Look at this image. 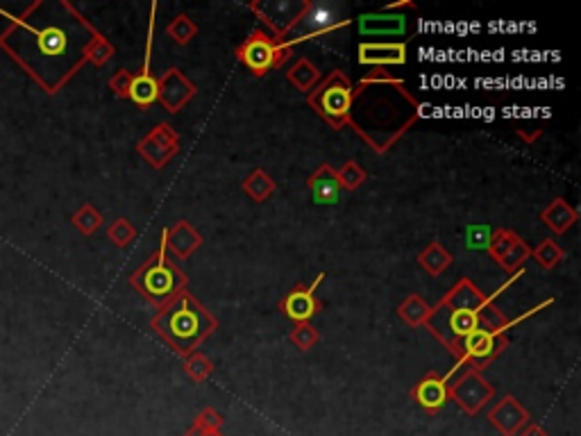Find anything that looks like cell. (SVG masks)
<instances>
[{
    "mask_svg": "<svg viewBox=\"0 0 581 436\" xmlns=\"http://www.w3.org/2000/svg\"><path fill=\"white\" fill-rule=\"evenodd\" d=\"M162 238L164 246H166V253H173L177 259H189L205 241L203 234L198 232L189 221H177V223H173L171 228L164 230Z\"/></svg>",
    "mask_w": 581,
    "mask_h": 436,
    "instance_id": "cell-20",
    "label": "cell"
},
{
    "mask_svg": "<svg viewBox=\"0 0 581 436\" xmlns=\"http://www.w3.org/2000/svg\"><path fill=\"white\" fill-rule=\"evenodd\" d=\"M286 80L291 82L298 92L309 93L314 92L316 85L323 80V76H320L319 67H316L314 61H309L307 57H300V60H295L294 64L288 67Z\"/></svg>",
    "mask_w": 581,
    "mask_h": 436,
    "instance_id": "cell-24",
    "label": "cell"
},
{
    "mask_svg": "<svg viewBox=\"0 0 581 436\" xmlns=\"http://www.w3.org/2000/svg\"><path fill=\"white\" fill-rule=\"evenodd\" d=\"M325 273H319V278L311 282V285H298L288 291L282 300H279V311L286 316L291 323H311L314 316L320 314L323 310V303L316 298V289L323 285Z\"/></svg>",
    "mask_w": 581,
    "mask_h": 436,
    "instance_id": "cell-13",
    "label": "cell"
},
{
    "mask_svg": "<svg viewBox=\"0 0 581 436\" xmlns=\"http://www.w3.org/2000/svg\"><path fill=\"white\" fill-rule=\"evenodd\" d=\"M493 298H496V295H486L472 279L461 278L459 282L443 295L440 304H445L448 310L472 311V314L480 316V311L484 310L486 304L493 303Z\"/></svg>",
    "mask_w": 581,
    "mask_h": 436,
    "instance_id": "cell-18",
    "label": "cell"
},
{
    "mask_svg": "<svg viewBox=\"0 0 581 436\" xmlns=\"http://www.w3.org/2000/svg\"><path fill=\"white\" fill-rule=\"evenodd\" d=\"M150 327L173 352L187 357L214 335L218 320L196 295L184 289L159 307L150 319Z\"/></svg>",
    "mask_w": 581,
    "mask_h": 436,
    "instance_id": "cell-3",
    "label": "cell"
},
{
    "mask_svg": "<svg viewBox=\"0 0 581 436\" xmlns=\"http://www.w3.org/2000/svg\"><path fill=\"white\" fill-rule=\"evenodd\" d=\"M579 212L572 207L570 203H566L563 198H554L545 209L541 212V221L552 230L554 234H563L577 223Z\"/></svg>",
    "mask_w": 581,
    "mask_h": 436,
    "instance_id": "cell-22",
    "label": "cell"
},
{
    "mask_svg": "<svg viewBox=\"0 0 581 436\" xmlns=\"http://www.w3.org/2000/svg\"><path fill=\"white\" fill-rule=\"evenodd\" d=\"M450 380L452 375H443V373H436V370H430L424 373L418 382L411 389V398L418 407H423L427 414H439L443 411V407L450 402Z\"/></svg>",
    "mask_w": 581,
    "mask_h": 436,
    "instance_id": "cell-16",
    "label": "cell"
},
{
    "mask_svg": "<svg viewBox=\"0 0 581 436\" xmlns=\"http://www.w3.org/2000/svg\"><path fill=\"white\" fill-rule=\"evenodd\" d=\"M180 150V134L168 123H159L137 143V152L152 168L168 166Z\"/></svg>",
    "mask_w": 581,
    "mask_h": 436,
    "instance_id": "cell-14",
    "label": "cell"
},
{
    "mask_svg": "<svg viewBox=\"0 0 581 436\" xmlns=\"http://www.w3.org/2000/svg\"><path fill=\"white\" fill-rule=\"evenodd\" d=\"M518 237H520V234L513 232V230H506V228L496 230V232H493V238H490V246H488L490 257L496 259V262H500V259L504 257L506 250L516 244Z\"/></svg>",
    "mask_w": 581,
    "mask_h": 436,
    "instance_id": "cell-37",
    "label": "cell"
},
{
    "mask_svg": "<svg viewBox=\"0 0 581 436\" xmlns=\"http://www.w3.org/2000/svg\"><path fill=\"white\" fill-rule=\"evenodd\" d=\"M10 19L0 48L55 96L86 64L85 51L98 30L69 0H35Z\"/></svg>",
    "mask_w": 581,
    "mask_h": 436,
    "instance_id": "cell-1",
    "label": "cell"
},
{
    "mask_svg": "<svg viewBox=\"0 0 581 436\" xmlns=\"http://www.w3.org/2000/svg\"><path fill=\"white\" fill-rule=\"evenodd\" d=\"M420 102L402 80L354 86L348 125L375 152L384 155L418 121Z\"/></svg>",
    "mask_w": 581,
    "mask_h": 436,
    "instance_id": "cell-2",
    "label": "cell"
},
{
    "mask_svg": "<svg viewBox=\"0 0 581 436\" xmlns=\"http://www.w3.org/2000/svg\"><path fill=\"white\" fill-rule=\"evenodd\" d=\"M182 436H225L221 430H198V427H189Z\"/></svg>",
    "mask_w": 581,
    "mask_h": 436,
    "instance_id": "cell-43",
    "label": "cell"
},
{
    "mask_svg": "<svg viewBox=\"0 0 581 436\" xmlns=\"http://www.w3.org/2000/svg\"><path fill=\"white\" fill-rule=\"evenodd\" d=\"M407 12H416L411 0L361 14L357 19V30L364 44H407L414 32V19Z\"/></svg>",
    "mask_w": 581,
    "mask_h": 436,
    "instance_id": "cell-5",
    "label": "cell"
},
{
    "mask_svg": "<svg viewBox=\"0 0 581 436\" xmlns=\"http://www.w3.org/2000/svg\"><path fill=\"white\" fill-rule=\"evenodd\" d=\"M348 23V7L336 5V3H309L307 0V7L300 14L298 23L288 30V35L282 41L295 48L307 39L332 35V32L341 30Z\"/></svg>",
    "mask_w": 581,
    "mask_h": 436,
    "instance_id": "cell-8",
    "label": "cell"
},
{
    "mask_svg": "<svg viewBox=\"0 0 581 436\" xmlns=\"http://www.w3.org/2000/svg\"><path fill=\"white\" fill-rule=\"evenodd\" d=\"M496 398V386L490 384L481 370L468 368L456 382H450V400H455L468 416H477Z\"/></svg>",
    "mask_w": 581,
    "mask_h": 436,
    "instance_id": "cell-11",
    "label": "cell"
},
{
    "mask_svg": "<svg viewBox=\"0 0 581 436\" xmlns=\"http://www.w3.org/2000/svg\"><path fill=\"white\" fill-rule=\"evenodd\" d=\"M114 55H117V48H114V44H111L105 35H101V32L93 35V39L89 41V46H86L85 51L86 61H92L93 67L98 69L105 67L107 61H109Z\"/></svg>",
    "mask_w": 581,
    "mask_h": 436,
    "instance_id": "cell-30",
    "label": "cell"
},
{
    "mask_svg": "<svg viewBox=\"0 0 581 436\" xmlns=\"http://www.w3.org/2000/svg\"><path fill=\"white\" fill-rule=\"evenodd\" d=\"M488 423L500 432L502 436H516L522 427L531 423V414L527 407L520 405L516 396H504L490 407Z\"/></svg>",
    "mask_w": 581,
    "mask_h": 436,
    "instance_id": "cell-17",
    "label": "cell"
},
{
    "mask_svg": "<svg viewBox=\"0 0 581 436\" xmlns=\"http://www.w3.org/2000/svg\"><path fill=\"white\" fill-rule=\"evenodd\" d=\"M359 64L370 69H391L407 64V44H359Z\"/></svg>",
    "mask_w": 581,
    "mask_h": 436,
    "instance_id": "cell-19",
    "label": "cell"
},
{
    "mask_svg": "<svg viewBox=\"0 0 581 436\" xmlns=\"http://www.w3.org/2000/svg\"><path fill=\"white\" fill-rule=\"evenodd\" d=\"M493 232L496 230L488 225H468L465 228V246H468V250H488Z\"/></svg>",
    "mask_w": 581,
    "mask_h": 436,
    "instance_id": "cell-38",
    "label": "cell"
},
{
    "mask_svg": "<svg viewBox=\"0 0 581 436\" xmlns=\"http://www.w3.org/2000/svg\"><path fill=\"white\" fill-rule=\"evenodd\" d=\"M130 82H132V71L127 69H121L114 76L109 77V89L114 92L117 98H125L127 101V92H130Z\"/></svg>",
    "mask_w": 581,
    "mask_h": 436,
    "instance_id": "cell-40",
    "label": "cell"
},
{
    "mask_svg": "<svg viewBox=\"0 0 581 436\" xmlns=\"http://www.w3.org/2000/svg\"><path fill=\"white\" fill-rule=\"evenodd\" d=\"M418 264L423 266L432 278H439V275H443L445 270L452 266V254L440 241H432V244L424 246L423 253L418 254Z\"/></svg>",
    "mask_w": 581,
    "mask_h": 436,
    "instance_id": "cell-25",
    "label": "cell"
},
{
    "mask_svg": "<svg viewBox=\"0 0 581 436\" xmlns=\"http://www.w3.org/2000/svg\"><path fill=\"white\" fill-rule=\"evenodd\" d=\"M506 335H500V332H488L484 327L471 332L468 336L456 343L455 352L452 355L456 357V368L459 366H468L472 370H484L486 366L493 359H497L502 351L506 348Z\"/></svg>",
    "mask_w": 581,
    "mask_h": 436,
    "instance_id": "cell-10",
    "label": "cell"
},
{
    "mask_svg": "<svg viewBox=\"0 0 581 436\" xmlns=\"http://www.w3.org/2000/svg\"><path fill=\"white\" fill-rule=\"evenodd\" d=\"M529 257H531V248L522 241V237H518L516 244L506 250L504 257H502L497 264H500L506 273H516V270H520L522 266H525V262Z\"/></svg>",
    "mask_w": 581,
    "mask_h": 436,
    "instance_id": "cell-34",
    "label": "cell"
},
{
    "mask_svg": "<svg viewBox=\"0 0 581 436\" xmlns=\"http://www.w3.org/2000/svg\"><path fill=\"white\" fill-rule=\"evenodd\" d=\"M184 373H187L193 382L203 384V382H207L209 377H212L214 364L207 355H203L200 351H196V352H191V355L184 357Z\"/></svg>",
    "mask_w": 581,
    "mask_h": 436,
    "instance_id": "cell-31",
    "label": "cell"
},
{
    "mask_svg": "<svg viewBox=\"0 0 581 436\" xmlns=\"http://www.w3.org/2000/svg\"><path fill=\"white\" fill-rule=\"evenodd\" d=\"M127 101H132L141 109H148L150 105L157 102V76L152 73H132L130 92H127Z\"/></svg>",
    "mask_w": 581,
    "mask_h": 436,
    "instance_id": "cell-23",
    "label": "cell"
},
{
    "mask_svg": "<svg viewBox=\"0 0 581 436\" xmlns=\"http://www.w3.org/2000/svg\"><path fill=\"white\" fill-rule=\"evenodd\" d=\"M395 311H398V319L409 325V327H424V320L430 316L432 307L427 304V300L420 298L418 294H411L398 304V310Z\"/></svg>",
    "mask_w": 581,
    "mask_h": 436,
    "instance_id": "cell-26",
    "label": "cell"
},
{
    "mask_svg": "<svg viewBox=\"0 0 581 436\" xmlns=\"http://www.w3.org/2000/svg\"><path fill=\"white\" fill-rule=\"evenodd\" d=\"M102 221H105V218H102V214L98 212L92 203H85L71 216L73 228H76L82 237H92V234H96L98 230L102 228Z\"/></svg>",
    "mask_w": 581,
    "mask_h": 436,
    "instance_id": "cell-28",
    "label": "cell"
},
{
    "mask_svg": "<svg viewBox=\"0 0 581 436\" xmlns=\"http://www.w3.org/2000/svg\"><path fill=\"white\" fill-rule=\"evenodd\" d=\"M222 423L225 421H222V416L214 407H205L196 416V421H193V427H198V430H221Z\"/></svg>",
    "mask_w": 581,
    "mask_h": 436,
    "instance_id": "cell-39",
    "label": "cell"
},
{
    "mask_svg": "<svg viewBox=\"0 0 581 436\" xmlns=\"http://www.w3.org/2000/svg\"><path fill=\"white\" fill-rule=\"evenodd\" d=\"M531 257L536 259V264L541 266V269L552 270L566 259V250L556 244L554 238H545V241H541L536 248H531Z\"/></svg>",
    "mask_w": 581,
    "mask_h": 436,
    "instance_id": "cell-29",
    "label": "cell"
},
{
    "mask_svg": "<svg viewBox=\"0 0 581 436\" xmlns=\"http://www.w3.org/2000/svg\"><path fill=\"white\" fill-rule=\"evenodd\" d=\"M424 327L430 330V335L439 341L440 345H445L448 351L455 352L456 343H459L464 336H468L471 332L480 330V316L472 314V311H455L448 310L445 304H436L432 307L430 316L424 320Z\"/></svg>",
    "mask_w": 581,
    "mask_h": 436,
    "instance_id": "cell-9",
    "label": "cell"
},
{
    "mask_svg": "<svg viewBox=\"0 0 581 436\" xmlns=\"http://www.w3.org/2000/svg\"><path fill=\"white\" fill-rule=\"evenodd\" d=\"M107 237L114 246L118 248H127V246L137 238V228L127 221V218H117V221H111L109 228H107Z\"/></svg>",
    "mask_w": 581,
    "mask_h": 436,
    "instance_id": "cell-35",
    "label": "cell"
},
{
    "mask_svg": "<svg viewBox=\"0 0 581 436\" xmlns=\"http://www.w3.org/2000/svg\"><path fill=\"white\" fill-rule=\"evenodd\" d=\"M248 7L262 19L270 35L284 39L288 30L298 23L300 14L307 7V0H254Z\"/></svg>",
    "mask_w": 581,
    "mask_h": 436,
    "instance_id": "cell-12",
    "label": "cell"
},
{
    "mask_svg": "<svg viewBox=\"0 0 581 436\" xmlns=\"http://www.w3.org/2000/svg\"><path fill=\"white\" fill-rule=\"evenodd\" d=\"M234 55L253 71L254 77H263L266 73L282 69L294 55V48L270 35V32L257 28L246 36V41L237 48Z\"/></svg>",
    "mask_w": 581,
    "mask_h": 436,
    "instance_id": "cell-7",
    "label": "cell"
},
{
    "mask_svg": "<svg viewBox=\"0 0 581 436\" xmlns=\"http://www.w3.org/2000/svg\"><path fill=\"white\" fill-rule=\"evenodd\" d=\"M288 339H291V343H294L300 352H309L311 348L319 345L320 335L311 323H298L294 325V330H291Z\"/></svg>",
    "mask_w": 581,
    "mask_h": 436,
    "instance_id": "cell-36",
    "label": "cell"
},
{
    "mask_svg": "<svg viewBox=\"0 0 581 436\" xmlns=\"http://www.w3.org/2000/svg\"><path fill=\"white\" fill-rule=\"evenodd\" d=\"M516 436H552L545 427H541L538 423H529L527 427H522Z\"/></svg>",
    "mask_w": 581,
    "mask_h": 436,
    "instance_id": "cell-42",
    "label": "cell"
},
{
    "mask_svg": "<svg viewBox=\"0 0 581 436\" xmlns=\"http://www.w3.org/2000/svg\"><path fill=\"white\" fill-rule=\"evenodd\" d=\"M166 32H168V36L175 41L177 46H187V44H191L193 36L198 35V26L191 20V16L180 14V16H175L171 23H168Z\"/></svg>",
    "mask_w": 581,
    "mask_h": 436,
    "instance_id": "cell-32",
    "label": "cell"
},
{
    "mask_svg": "<svg viewBox=\"0 0 581 436\" xmlns=\"http://www.w3.org/2000/svg\"><path fill=\"white\" fill-rule=\"evenodd\" d=\"M354 85L343 71H332L325 80L316 85L314 92L307 93V102L323 121H327L334 130L348 125L350 107H352Z\"/></svg>",
    "mask_w": 581,
    "mask_h": 436,
    "instance_id": "cell-6",
    "label": "cell"
},
{
    "mask_svg": "<svg viewBox=\"0 0 581 436\" xmlns=\"http://www.w3.org/2000/svg\"><path fill=\"white\" fill-rule=\"evenodd\" d=\"M187 273L166 257L164 238L159 241V248L130 275V285L139 291L141 298H146L157 310L162 304H166L173 295L187 289Z\"/></svg>",
    "mask_w": 581,
    "mask_h": 436,
    "instance_id": "cell-4",
    "label": "cell"
},
{
    "mask_svg": "<svg viewBox=\"0 0 581 436\" xmlns=\"http://www.w3.org/2000/svg\"><path fill=\"white\" fill-rule=\"evenodd\" d=\"M275 189H278V184H275V180L263 168H254L248 178L243 180V191L254 203H266L275 193Z\"/></svg>",
    "mask_w": 581,
    "mask_h": 436,
    "instance_id": "cell-27",
    "label": "cell"
},
{
    "mask_svg": "<svg viewBox=\"0 0 581 436\" xmlns=\"http://www.w3.org/2000/svg\"><path fill=\"white\" fill-rule=\"evenodd\" d=\"M366 171L359 166V164L354 162V159H348V162L343 164L341 168H336V180H339L341 184V191H357V189L361 187V184L366 182Z\"/></svg>",
    "mask_w": 581,
    "mask_h": 436,
    "instance_id": "cell-33",
    "label": "cell"
},
{
    "mask_svg": "<svg viewBox=\"0 0 581 436\" xmlns=\"http://www.w3.org/2000/svg\"><path fill=\"white\" fill-rule=\"evenodd\" d=\"M307 189L311 193V200L316 205H339L341 200V184L336 180V168L329 164H320L311 175L307 178Z\"/></svg>",
    "mask_w": 581,
    "mask_h": 436,
    "instance_id": "cell-21",
    "label": "cell"
},
{
    "mask_svg": "<svg viewBox=\"0 0 581 436\" xmlns=\"http://www.w3.org/2000/svg\"><path fill=\"white\" fill-rule=\"evenodd\" d=\"M196 96V85L177 67H171L157 77V102L168 114H177Z\"/></svg>",
    "mask_w": 581,
    "mask_h": 436,
    "instance_id": "cell-15",
    "label": "cell"
},
{
    "mask_svg": "<svg viewBox=\"0 0 581 436\" xmlns=\"http://www.w3.org/2000/svg\"><path fill=\"white\" fill-rule=\"evenodd\" d=\"M398 80V76L389 71V69H370L364 77L359 80V85H382V82H393Z\"/></svg>",
    "mask_w": 581,
    "mask_h": 436,
    "instance_id": "cell-41",
    "label": "cell"
}]
</instances>
